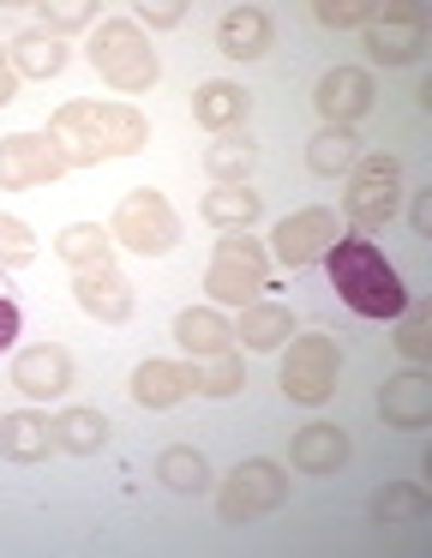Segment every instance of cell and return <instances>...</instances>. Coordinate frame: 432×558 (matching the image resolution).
Segmentation results:
<instances>
[{
    "instance_id": "obj_18",
    "label": "cell",
    "mask_w": 432,
    "mask_h": 558,
    "mask_svg": "<svg viewBox=\"0 0 432 558\" xmlns=\"http://www.w3.org/2000/svg\"><path fill=\"white\" fill-rule=\"evenodd\" d=\"M48 450H60L55 445V421H48V414H31V409L0 414V457H7V462H43Z\"/></svg>"
},
{
    "instance_id": "obj_9",
    "label": "cell",
    "mask_w": 432,
    "mask_h": 558,
    "mask_svg": "<svg viewBox=\"0 0 432 558\" xmlns=\"http://www.w3.org/2000/svg\"><path fill=\"white\" fill-rule=\"evenodd\" d=\"M67 174V157L55 150L48 133H12L0 138V186L7 193H31V186H48Z\"/></svg>"
},
{
    "instance_id": "obj_24",
    "label": "cell",
    "mask_w": 432,
    "mask_h": 558,
    "mask_svg": "<svg viewBox=\"0 0 432 558\" xmlns=\"http://www.w3.org/2000/svg\"><path fill=\"white\" fill-rule=\"evenodd\" d=\"M60 66H67V43L48 37L43 25L24 31V37H12V73H24V78H55Z\"/></svg>"
},
{
    "instance_id": "obj_39",
    "label": "cell",
    "mask_w": 432,
    "mask_h": 558,
    "mask_svg": "<svg viewBox=\"0 0 432 558\" xmlns=\"http://www.w3.org/2000/svg\"><path fill=\"white\" fill-rule=\"evenodd\" d=\"M12 97H19V73H0V109H7Z\"/></svg>"
},
{
    "instance_id": "obj_10",
    "label": "cell",
    "mask_w": 432,
    "mask_h": 558,
    "mask_svg": "<svg viewBox=\"0 0 432 558\" xmlns=\"http://www.w3.org/2000/svg\"><path fill=\"white\" fill-rule=\"evenodd\" d=\"M331 241H336V210L307 205V210H295V217H283V222H276L271 253H276V265L300 270V265H312V258H324V253H331Z\"/></svg>"
},
{
    "instance_id": "obj_4",
    "label": "cell",
    "mask_w": 432,
    "mask_h": 558,
    "mask_svg": "<svg viewBox=\"0 0 432 558\" xmlns=\"http://www.w3.org/2000/svg\"><path fill=\"white\" fill-rule=\"evenodd\" d=\"M396 198H403V162H396L391 150H379V157H360L355 169H348L343 217L372 234V229H384V222L396 217Z\"/></svg>"
},
{
    "instance_id": "obj_30",
    "label": "cell",
    "mask_w": 432,
    "mask_h": 558,
    "mask_svg": "<svg viewBox=\"0 0 432 558\" xmlns=\"http://www.w3.org/2000/svg\"><path fill=\"white\" fill-rule=\"evenodd\" d=\"M427 510H432V498L408 481H391L372 493V522H427Z\"/></svg>"
},
{
    "instance_id": "obj_16",
    "label": "cell",
    "mask_w": 432,
    "mask_h": 558,
    "mask_svg": "<svg viewBox=\"0 0 432 558\" xmlns=\"http://www.w3.org/2000/svg\"><path fill=\"white\" fill-rule=\"evenodd\" d=\"M288 462H295L300 474H336L348 462V433L331 421H312L295 433V445H288Z\"/></svg>"
},
{
    "instance_id": "obj_38",
    "label": "cell",
    "mask_w": 432,
    "mask_h": 558,
    "mask_svg": "<svg viewBox=\"0 0 432 558\" xmlns=\"http://www.w3.org/2000/svg\"><path fill=\"white\" fill-rule=\"evenodd\" d=\"M408 222H415V234H427V229H432V193H420V198H415V210H408Z\"/></svg>"
},
{
    "instance_id": "obj_31",
    "label": "cell",
    "mask_w": 432,
    "mask_h": 558,
    "mask_svg": "<svg viewBox=\"0 0 432 558\" xmlns=\"http://www.w3.org/2000/svg\"><path fill=\"white\" fill-rule=\"evenodd\" d=\"M240 385H247V366H240L235 349L211 354V366H199V390H204V397H240Z\"/></svg>"
},
{
    "instance_id": "obj_19",
    "label": "cell",
    "mask_w": 432,
    "mask_h": 558,
    "mask_svg": "<svg viewBox=\"0 0 432 558\" xmlns=\"http://www.w3.org/2000/svg\"><path fill=\"white\" fill-rule=\"evenodd\" d=\"M175 337L192 361H211V354L235 349V325H228L223 313H211V306H187V313L175 318Z\"/></svg>"
},
{
    "instance_id": "obj_25",
    "label": "cell",
    "mask_w": 432,
    "mask_h": 558,
    "mask_svg": "<svg viewBox=\"0 0 432 558\" xmlns=\"http://www.w3.org/2000/svg\"><path fill=\"white\" fill-rule=\"evenodd\" d=\"M355 162H360V138H355V126H324V133L307 145V169H312V174H324V181H331V174H348Z\"/></svg>"
},
{
    "instance_id": "obj_22",
    "label": "cell",
    "mask_w": 432,
    "mask_h": 558,
    "mask_svg": "<svg viewBox=\"0 0 432 558\" xmlns=\"http://www.w3.org/2000/svg\"><path fill=\"white\" fill-rule=\"evenodd\" d=\"M259 210H264V198L252 193V186H211V193H204V222H211V229L240 234V229L259 222Z\"/></svg>"
},
{
    "instance_id": "obj_11",
    "label": "cell",
    "mask_w": 432,
    "mask_h": 558,
    "mask_svg": "<svg viewBox=\"0 0 432 558\" xmlns=\"http://www.w3.org/2000/svg\"><path fill=\"white\" fill-rule=\"evenodd\" d=\"M379 414H384V426H396V433H420V426L432 421V378L420 373V366H408V373L384 378Z\"/></svg>"
},
{
    "instance_id": "obj_34",
    "label": "cell",
    "mask_w": 432,
    "mask_h": 558,
    "mask_svg": "<svg viewBox=\"0 0 432 558\" xmlns=\"http://www.w3.org/2000/svg\"><path fill=\"white\" fill-rule=\"evenodd\" d=\"M36 258V241L19 217H0V265H31Z\"/></svg>"
},
{
    "instance_id": "obj_20",
    "label": "cell",
    "mask_w": 432,
    "mask_h": 558,
    "mask_svg": "<svg viewBox=\"0 0 432 558\" xmlns=\"http://www.w3.org/2000/svg\"><path fill=\"white\" fill-rule=\"evenodd\" d=\"M247 109H252V97L240 85H223V78L192 90V114H199L204 133H235V126L247 121Z\"/></svg>"
},
{
    "instance_id": "obj_8",
    "label": "cell",
    "mask_w": 432,
    "mask_h": 558,
    "mask_svg": "<svg viewBox=\"0 0 432 558\" xmlns=\"http://www.w3.org/2000/svg\"><path fill=\"white\" fill-rule=\"evenodd\" d=\"M283 498H288V474L276 469V462L252 457V462H240V469L223 481V493H216V517L223 522H252V517H271Z\"/></svg>"
},
{
    "instance_id": "obj_7",
    "label": "cell",
    "mask_w": 432,
    "mask_h": 558,
    "mask_svg": "<svg viewBox=\"0 0 432 558\" xmlns=\"http://www.w3.org/2000/svg\"><path fill=\"white\" fill-rule=\"evenodd\" d=\"M336 373H343V361H336V342L331 337H295L288 342V361H283V397L300 402V409H319V402L336 397Z\"/></svg>"
},
{
    "instance_id": "obj_21",
    "label": "cell",
    "mask_w": 432,
    "mask_h": 558,
    "mask_svg": "<svg viewBox=\"0 0 432 558\" xmlns=\"http://www.w3.org/2000/svg\"><path fill=\"white\" fill-rule=\"evenodd\" d=\"M55 253L72 270H115V234L103 222H72V229L55 234Z\"/></svg>"
},
{
    "instance_id": "obj_32",
    "label": "cell",
    "mask_w": 432,
    "mask_h": 558,
    "mask_svg": "<svg viewBox=\"0 0 432 558\" xmlns=\"http://www.w3.org/2000/svg\"><path fill=\"white\" fill-rule=\"evenodd\" d=\"M396 349H403L415 366L432 354V313H427V306H403V330H396Z\"/></svg>"
},
{
    "instance_id": "obj_15",
    "label": "cell",
    "mask_w": 432,
    "mask_h": 558,
    "mask_svg": "<svg viewBox=\"0 0 432 558\" xmlns=\"http://www.w3.org/2000/svg\"><path fill=\"white\" fill-rule=\"evenodd\" d=\"M72 301H79L96 325H127L132 318V282L120 277V270H79Z\"/></svg>"
},
{
    "instance_id": "obj_23",
    "label": "cell",
    "mask_w": 432,
    "mask_h": 558,
    "mask_svg": "<svg viewBox=\"0 0 432 558\" xmlns=\"http://www.w3.org/2000/svg\"><path fill=\"white\" fill-rule=\"evenodd\" d=\"M288 330H295V318H288V306H276V301H252V306H240V325H235V337L247 342V349H283L288 342Z\"/></svg>"
},
{
    "instance_id": "obj_36",
    "label": "cell",
    "mask_w": 432,
    "mask_h": 558,
    "mask_svg": "<svg viewBox=\"0 0 432 558\" xmlns=\"http://www.w3.org/2000/svg\"><path fill=\"white\" fill-rule=\"evenodd\" d=\"M187 19V7H175V0H163V7H144V25L151 31H168V25H180Z\"/></svg>"
},
{
    "instance_id": "obj_13",
    "label": "cell",
    "mask_w": 432,
    "mask_h": 558,
    "mask_svg": "<svg viewBox=\"0 0 432 558\" xmlns=\"http://www.w3.org/2000/svg\"><path fill=\"white\" fill-rule=\"evenodd\" d=\"M199 390V366L192 361H144L132 373V402L139 409H175Z\"/></svg>"
},
{
    "instance_id": "obj_35",
    "label": "cell",
    "mask_w": 432,
    "mask_h": 558,
    "mask_svg": "<svg viewBox=\"0 0 432 558\" xmlns=\"http://www.w3.org/2000/svg\"><path fill=\"white\" fill-rule=\"evenodd\" d=\"M91 19H96V7H84V0H79V7H43V31H48V37L79 31V25H91Z\"/></svg>"
},
{
    "instance_id": "obj_40",
    "label": "cell",
    "mask_w": 432,
    "mask_h": 558,
    "mask_svg": "<svg viewBox=\"0 0 432 558\" xmlns=\"http://www.w3.org/2000/svg\"><path fill=\"white\" fill-rule=\"evenodd\" d=\"M0 73H12V66H7V61H0Z\"/></svg>"
},
{
    "instance_id": "obj_27",
    "label": "cell",
    "mask_w": 432,
    "mask_h": 558,
    "mask_svg": "<svg viewBox=\"0 0 432 558\" xmlns=\"http://www.w3.org/2000/svg\"><path fill=\"white\" fill-rule=\"evenodd\" d=\"M420 43H427V31H415V25H367V54L379 66L420 61Z\"/></svg>"
},
{
    "instance_id": "obj_6",
    "label": "cell",
    "mask_w": 432,
    "mask_h": 558,
    "mask_svg": "<svg viewBox=\"0 0 432 558\" xmlns=\"http://www.w3.org/2000/svg\"><path fill=\"white\" fill-rule=\"evenodd\" d=\"M108 234H115V246H127V253H139V258H163V253H175L180 222H175V210H168L163 193H144L139 186V193H127L115 205Z\"/></svg>"
},
{
    "instance_id": "obj_3",
    "label": "cell",
    "mask_w": 432,
    "mask_h": 558,
    "mask_svg": "<svg viewBox=\"0 0 432 558\" xmlns=\"http://www.w3.org/2000/svg\"><path fill=\"white\" fill-rule=\"evenodd\" d=\"M91 66L103 73L108 90H151L156 73H163L151 37H144V25H132V19H108V25H96Z\"/></svg>"
},
{
    "instance_id": "obj_1",
    "label": "cell",
    "mask_w": 432,
    "mask_h": 558,
    "mask_svg": "<svg viewBox=\"0 0 432 558\" xmlns=\"http://www.w3.org/2000/svg\"><path fill=\"white\" fill-rule=\"evenodd\" d=\"M48 138L67 157V169H96V162L115 157H139L144 138H151V121L132 102H67V109L48 121Z\"/></svg>"
},
{
    "instance_id": "obj_5",
    "label": "cell",
    "mask_w": 432,
    "mask_h": 558,
    "mask_svg": "<svg viewBox=\"0 0 432 558\" xmlns=\"http://www.w3.org/2000/svg\"><path fill=\"white\" fill-rule=\"evenodd\" d=\"M264 282H271V265H264V246L247 241V234H223L211 253V270H204V289H211V301L223 306H252L264 294Z\"/></svg>"
},
{
    "instance_id": "obj_17",
    "label": "cell",
    "mask_w": 432,
    "mask_h": 558,
    "mask_svg": "<svg viewBox=\"0 0 432 558\" xmlns=\"http://www.w3.org/2000/svg\"><path fill=\"white\" fill-rule=\"evenodd\" d=\"M271 43H276L271 13H259V7H235V13H223V25H216V49H223L228 61H259Z\"/></svg>"
},
{
    "instance_id": "obj_37",
    "label": "cell",
    "mask_w": 432,
    "mask_h": 558,
    "mask_svg": "<svg viewBox=\"0 0 432 558\" xmlns=\"http://www.w3.org/2000/svg\"><path fill=\"white\" fill-rule=\"evenodd\" d=\"M12 342H19V306L0 294V349H12Z\"/></svg>"
},
{
    "instance_id": "obj_26",
    "label": "cell",
    "mask_w": 432,
    "mask_h": 558,
    "mask_svg": "<svg viewBox=\"0 0 432 558\" xmlns=\"http://www.w3.org/2000/svg\"><path fill=\"white\" fill-rule=\"evenodd\" d=\"M55 445L72 450V457H96L108 445V414L103 409H67L55 421Z\"/></svg>"
},
{
    "instance_id": "obj_33",
    "label": "cell",
    "mask_w": 432,
    "mask_h": 558,
    "mask_svg": "<svg viewBox=\"0 0 432 558\" xmlns=\"http://www.w3.org/2000/svg\"><path fill=\"white\" fill-rule=\"evenodd\" d=\"M312 19L324 31H355V25H372V7H360V0H319Z\"/></svg>"
},
{
    "instance_id": "obj_28",
    "label": "cell",
    "mask_w": 432,
    "mask_h": 558,
    "mask_svg": "<svg viewBox=\"0 0 432 558\" xmlns=\"http://www.w3.org/2000/svg\"><path fill=\"white\" fill-rule=\"evenodd\" d=\"M204 169H211L216 186H247V174L259 169V145H252V138H216Z\"/></svg>"
},
{
    "instance_id": "obj_29",
    "label": "cell",
    "mask_w": 432,
    "mask_h": 558,
    "mask_svg": "<svg viewBox=\"0 0 432 558\" xmlns=\"http://www.w3.org/2000/svg\"><path fill=\"white\" fill-rule=\"evenodd\" d=\"M156 481H163L168 493H204V486H211V469H204V457L192 445H168L163 457H156Z\"/></svg>"
},
{
    "instance_id": "obj_2",
    "label": "cell",
    "mask_w": 432,
    "mask_h": 558,
    "mask_svg": "<svg viewBox=\"0 0 432 558\" xmlns=\"http://www.w3.org/2000/svg\"><path fill=\"white\" fill-rule=\"evenodd\" d=\"M324 265H331L336 294H343L360 318H403L408 289H403V277H396V265L379 253L372 234H343V241H331Z\"/></svg>"
},
{
    "instance_id": "obj_14",
    "label": "cell",
    "mask_w": 432,
    "mask_h": 558,
    "mask_svg": "<svg viewBox=\"0 0 432 558\" xmlns=\"http://www.w3.org/2000/svg\"><path fill=\"white\" fill-rule=\"evenodd\" d=\"M12 385H19L24 397H36V402L60 397V390L72 385V354L60 349V342H43V349H24L19 361H12Z\"/></svg>"
},
{
    "instance_id": "obj_12",
    "label": "cell",
    "mask_w": 432,
    "mask_h": 558,
    "mask_svg": "<svg viewBox=\"0 0 432 558\" xmlns=\"http://www.w3.org/2000/svg\"><path fill=\"white\" fill-rule=\"evenodd\" d=\"M312 102H319L324 126H348L372 109V78L360 73V66H331V73L319 78V90H312Z\"/></svg>"
}]
</instances>
